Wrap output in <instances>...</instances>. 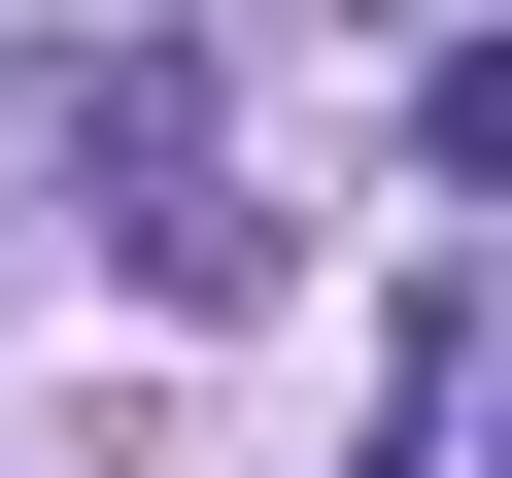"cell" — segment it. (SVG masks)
I'll return each instance as SVG.
<instances>
[{
    "label": "cell",
    "instance_id": "1",
    "mask_svg": "<svg viewBox=\"0 0 512 478\" xmlns=\"http://www.w3.org/2000/svg\"><path fill=\"white\" fill-rule=\"evenodd\" d=\"M69 205H137V308H274V205H239V103H205V35H69Z\"/></svg>",
    "mask_w": 512,
    "mask_h": 478
},
{
    "label": "cell",
    "instance_id": "2",
    "mask_svg": "<svg viewBox=\"0 0 512 478\" xmlns=\"http://www.w3.org/2000/svg\"><path fill=\"white\" fill-rule=\"evenodd\" d=\"M410 171H444V205H512V35H444V69H410Z\"/></svg>",
    "mask_w": 512,
    "mask_h": 478
},
{
    "label": "cell",
    "instance_id": "3",
    "mask_svg": "<svg viewBox=\"0 0 512 478\" xmlns=\"http://www.w3.org/2000/svg\"><path fill=\"white\" fill-rule=\"evenodd\" d=\"M478 478H512V376H478Z\"/></svg>",
    "mask_w": 512,
    "mask_h": 478
}]
</instances>
